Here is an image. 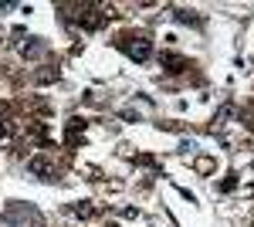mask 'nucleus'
Returning a JSON list of instances; mask_svg holds the SVG:
<instances>
[{"mask_svg": "<svg viewBox=\"0 0 254 227\" xmlns=\"http://www.w3.org/2000/svg\"><path fill=\"white\" fill-rule=\"evenodd\" d=\"M0 224L3 227H27V224H41V214L34 207H24V204H10V207L0 214Z\"/></svg>", "mask_w": 254, "mask_h": 227, "instance_id": "obj_1", "label": "nucleus"}, {"mask_svg": "<svg viewBox=\"0 0 254 227\" xmlns=\"http://www.w3.org/2000/svg\"><path fill=\"white\" fill-rule=\"evenodd\" d=\"M27 170L34 173V176H41V180H51V173H55V163H51V156L38 152V156H31V159H27Z\"/></svg>", "mask_w": 254, "mask_h": 227, "instance_id": "obj_2", "label": "nucleus"}, {"mask_svg": "<svg viewBox=\"0 0 254 227\" xmlns=\"http://www.w3.org/2000/svg\"><path fill=\"white\" fill-rule=\"evenodd\" d=\"M176 20H180V24H196L193 10H176Z\"/></svg>", "mask_w": 254, "mask_h": 227, "instance_id": "obj_5", "label": "nucleus"}, {"mask_svg": "<svg viewBox=\"0 0 254 227\" xmlns=\"http://www.w3.org/2000/svg\"><path fill=\"white\" fill-rule=\"evenodd\" d=\"M71 214H78V217H92L95 210L88 207V204H75V207H71Z\"/></svg>", "mask_w": 254, "mask_h": 227, "instance_id": "obj_6", "label": "nucleus"}, {"mask_svg": "<svg viewBox=\"0 0 254 227\" xmlns=\"http://www.w3.org/2000/svg\"><path fill=\"white\" fill-rule=\"evenodd\" d=\"M126 51L136 58V61H146V58L153 55V44H149L146 38H136V44H126Z\"/></svg>", "mask_w": 254, "mask_h": 227, "instance_id": "obj_3", "label": "nucleus"}, {"mask_svg": "<svg viewBox=\"0 0 254 227\" xmlns=\"http://www.w3.org/2000/svg\"><path fill=\"white\" fill-rule=\"evenodd\" d=\"M163 65H170V72H183V68H187V58H180V55H163Z\"/></svg>", "mask_w": 254, "mask_h": 227, "instance_id": "obj_4", "label": "nucleus"}, {"mask_svg": "<svg viewBox=\"0 0 254 227\" xmlns=\"http://www.w3.org/2000/svg\"><path fill=\"white\" fill-rule=\"evenodd\" d=\"M44 51V44H24V55H41Z\"/></svg>", "mask_w": 254, "mask_h": 227, "instance_id": "obj_7", "label": "nucleus"}]
</instances>
